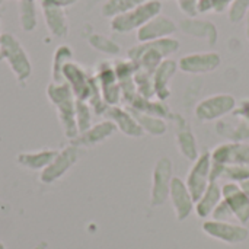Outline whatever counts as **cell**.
<instances>
[{"instance_id": "cell-9", "label": "cell", "mask_w": 249, "mask_h": 249, "mask_svg": "<svg viewBox=\"0 0 249 249\" xmlns=\"http://www.w3.org/2000/svg\"><path fill=\"white\" fill-rule=\"evenodd\" d=\"M222 197L231 207L235 220L241 225H247L249 222V197L241 185L236 182H226L222 187Z\"/></svg>"}, {"instance_id": "cell-1", "label": "cell", "mask_w": 249, "mask_h": 249, "mask_svg": "<svg viewBox=\"0 0 249 249\" xmlns=\"http://www.w3.org/2000/svg\"><path fill=\"white\" fill-rule=\"evenodd\" d=\"M179 41L172 36L150 42H140V45L130 48L128 60L134 61L140 70L153 74L165 58H169V55L179 50Z\"/></svg>"}, {"instance_id": "cell-25", "label": "cell", "mask_w": 249, "mask_h": 249, "mask_svg": "<svg viewBox=\"0 0 249 249\" xmlns=\"http://www.w3.org/2000/svg\"><path fill=\"white\" fill-rule=\"evenodd\" d=\"M197 1L198 0H178V6L188 18H197L198 16Z\"/></svg>"}, {"instance_id": "cell-24", "label": "cell", "mask_w": 249, "mask_h": 249, "mask_svg": "<svg viewBox=\"0 0 249 249\" xmlns=\"http://www.w3.org/2000/svg\"><path fill=\"white\" fill-rule=\"evenodd\" d=\"M90 42L95 45V48H98L104 53H108V54H118L120 53V47L105 36L96 35V36H93V39H90Z\"/></svg>"}, {"instance_id": "cell-10", "label": "cell", "mask_w": 249, "mask_h": 249, "mask_svg": "<svg viewBox=\"0 0 249 249\" xmlns=\"http://www.w3.org/2000/svg\"><path fill=\"white\" fill-rule=\"evenodd\" d=\"M177 31H178V25L175 23V20L160 13L153 19H150L147 23H144L137 31V39L140 42H150V41L172 36Z\"/></svg>"}, {"instance_id": "cell-3", "label": "cell", "mask_w": 249, "mask_h": 249, "mask_svg": "<svg viewBox=\"0 0 249 249\" xmlns=\"http://www.w3.org/2000/svg\"><path fill=\"white\" fill-rule=\"evenodd\" d=\"M235 96L229 93H217L201 99L194 109L196 117L203 123H210L216 120H222L225 115H229L236 108Z\"/></svg>"}, {"instance_id": "cell-7", "label": "cell", "mask_w": 249, "mask_h": 249, "mask_svg": "<svg viewBox=\"0 0 249 249\" xmlns=\"http://www.w3.org/2000/svg\"><path fill=\"white\" fill-rule=\"evenodd\" d=\"M222 57L216 51L193 53L179 58L178 69L188 74H204L214 71L220 67Z\"/></svg>"}, {"instance_id": "cell-26", "label": "cell", "mask_w": 249, "mask_h": 249, "mask_svg": "<svg viewBox=\"0 0 249 249\" xmlns=\"http://www.w3.org/2000/svg\"><path fill=\"white\" fill-rule=\"evenodd\" d=\"M236 117H241L242 120H245L249 124V98H245L239 102V105H236L235 111L232 112Z\"/></svg>"}, {"instance_id": "cell-14", "label": "cell", "mask_w": 249, "mask_h": 249, "mask_svg": "<svg viewBox=\"0 0 249 249\" xmlns=\"http://www.w3.org/2000/svg\"><path fill=\"white\" fill-rule=\"evenodd\" d=\"M216 131L219 136H222L223 139L229 140V142H245L249 140V124L242 120L241 117H236L232 114V118H222L219 120L217 125H216Z\"/></svg>"}, {"instance_id": "cell-23", "label": "cell", "mask_w": 249, "mask_h": 249, "mask_svg": "<svg viewBox=\"0 0 249 249\" xmlns=\"http://www.w3.org/2000/svg\"><path fill=\"white\" fill-rule=\"evenodd\" d=\"M212 220H219V222H232L235 220V216L231 210V207L228 206V203L222 198V201L217 204V207L214 209V212L212 213Z\"/></svg>"}, {"instance_id": "cell-17", "label": "cell", "mask_w": 249, "mask_h": 249, "mask_svg": "<svg viewBox=\"0 0 249 249\" xmlns=\"http://www.w3.org/2000/svg\"><path fill=\"white\" fill-rule=\"evenodd\" d=\"M133 114L137 123L140 124V127L143 128V131H147L152 136H163L168 131V125L163 118L155 117L146 112H140V111H134Z\"/></svg>"}, {"instance_id": "cell-20", "label": "cell", "mask_w": 249, "mask_h": 249, "mask_svg": "<svg viewBox=\"0 0 249 249\" xmlns=\"http://www.w3.org/2000/svg\"><path fill=\"white\" fill-rule=\"evenodd\" d=\"M220 165V163H219ZM220 178H226L231 182L241 184L249 179V165H222Z\"/></svg>"}, {"instance_id": "cell-13", "label": "cell", "mask_w": 249, "mask_h": 249, "mask_svg": "<svg viewBox=\"0 0 249 249\" xmlns=\"http://www.w3.org/2000/svg\"><path fill=\"white\" fill-rule=\"evenodd\" d=\"M178 70V61L172 58H165L159 67L153 73V89H155V98L158 101H165L169 98L171 90H169V82L175 76Z\"/></svg>"}, {"instance_id": "cell-21", "label": "cell", "mask_w": 249, "mask_h": 249, "mask_svg": "<svg viewBox=\"0 0 249 249\" xmlns=\"http://www.w3.org/2000/svg\"><path fill=\"white\" fill-rule=\"evenodd\" d=\"M233 0H198L197 1V10L200 13H209V12H216V13H223L226 12Z\"/></svg>"}, {"instance_id": "cell-4", "label": "cell", "mask_w": 249, "mask_h": 249, "mask_svg": "<svg viewBox=\"0 0 249 249\" xmlns=\"http://www.w3.org/2000/svg\"><path fill=\"white\" fill-rule=\"evenodd\" d=\"M172 160L168 156L158 159L153 174H152V190H150V204L152 207H160L169 200V188L174 179Z\"/></svg>"}, {"instance_id": "cell-2", "label": "cell", "mask_w": 249, "mask_h": 249, "mask_svg": "<svg viewBox=\"0 0 249 249\" xmlns=\"http://www.w3.org/2000/svg\"><path fill=\"white\" fill-rule=\"evenodd\" d=\"M160 12H162L160 0H147L139 4L137 7L131 9L130 12L112 18L111 26L115 32H121V34L139 31L150 19L160 15Z\"/></svg>"}, {"instance_id": "cell-8", "label": "cell", "mask_w": 249, "mask_h": 249, "mask_svg": "<svg viewBox=\"0 0 249 249\" xmlns=\"http://www.w3.org/2000/svg\"><path fill=\"white\" fill-rule=\"evenodd\" d=\"M169 201L174 207L175 212V217L178 222H184L187 220L191 213L194 212L196 207V201L185 184V181L174 177L172 182H171V188H169Z\"/></svg>"}, {"instance_id": "cell-28", "label": "cell", "mask_w": 249, "mask_h": 249, "mask_svg": "<svg viewBox=\"0 0 249 249\" xmlns=\"http://www.w3.org/2000/svg\"><path fill=\"white\" fill-rule=\"evenodd\" d=\"M245 19H247V38L249 39V10L248 13H247V16H245Z\"/></svg>"}, {"instance_id": "cell-27", "label": "cell", "mask_w": 249, "mask_h": 249, "mask_svg": "<svg viewBox=\"0 0 249 249\" xmlns=\"http://www.w3.org/2000/svg\"><path fill=\"white\" fill-rule=\"evenodd\" d=\"M239 185H241V188L244 190V193H245V194H247V196L249 197V179L248 181H244V182H241Z\"/></svg>"}, {"instance_id": "cell-11", "label": "cell", "mask_w": 249, "mask_h": 249, "mask_svg": "<svg viewBox=\"0 0 249 249\" xmlns=\"http://www.w3.org/2000/svg\"><path fill=\"white\" fill-rule=\"evenodd\" d=\"M212 160L220 165H249V143H223L212 152Z\"/></svg>"}, {"instance_id": "cell-6", "label": "cell", "mask_w": 249, "mask_h": 249, "mask_svg": "<svg viewBox=\"0 0 249 249\" xmlns=\"http://www.w3.org/2000/svg\"><path fill=\"white\" fill-rule=\"evenodd\" d=\"M210 172H212V152H204L194 160L185 179V184L194 201H197L204 194L206 188L212 182Z\"/></svg>"}, {"instance_id": "cell-16", "label": "cell", "mask_w": 249, "mask_h": 249, "mask_svg": "<svg viewBox=\"0 0 249 249\" xmlns=\"http://www.w3.org/2000/svg\"><path fill=\"white\" fill-rule=\"evenodd\" d=\"M177 147L179 150V153L187 158L188 160H196L200 155H198V146H197V140L196 136L193 134L191 130H188L187 123L178 127L177 131Z\"/></svg>"}, {"instance_id": "cell-19", "label": "cell", "mask_w": 249, "mask_h": 249, "mask_svg": "<svg viewBox=\"0 0 249 249\" xmlns=\"http://www.w3.org/2000/svg\"><path fill=\"white\" fill-rule=\"evenodd\" d=\"M144 1L147 0H108L102 7V13L108 18H115L130 12L131 9L137 7Z\"/></svg>"}, {"instance_id": "cell-12", "label": "cell", "mask_w": 249, "mask_h": 249, "mask_svg": "<svg viewBox=\"0 0 249 249\" xmlns=\"http://www.w3.org/2000/svg\"><path fill=\"white\" fill-rule=\"evenodd\" d=\"M178 29H181L184 34L204 39L209 45H214L219 39V31L217 26L206 19H198V18H185L179 22Z\"/></svg>"}, {"instance_id": "cell-22", "label": "cell", "mask_w": 249, "mask_h": 249, "mask_svg": "<svg viewBox=\"0 0 249 249\" xmlns=\"http://www.w3.org/2000/svg\"><path fill=\"white\" fill-rule=\"evenodd\" d=\"M249 10V0H233L228 9V18L232 23H239L245 19Z\"/></svg>"}, {"instance_id": "cell-15", "label": "cell", "mask_w": 249, "mask_h": 249, "mask_svg": "<svg viewBox=\"0 0 249 249\" xmlns=\"http://www.w3.org/2000/svg\"><path fill=\"white\" fill-rule=\"evenodd\" d=\"M222 198H223L222 187L216 181H212L206 188L204 194L196 201V207H194L196 214L200 219H209L214 212V209L217 207V204L222 201Z\"/></svg>"}, {"instance_id": "cell-5", "label": "cell", "mask_w": 249, "mask_h": 249, "mask_svg": "<svg viewBox=\"0 0 249 249\" xmlns=\"http://www.w3.org/2000/svg\"><path fill=\"white\" fill-rule=\"evenodd\" d=\"M203 232L207 236L229 245L244 244L249 238V229L245 225L232 223V222H219L212 219L203 223Z\"/></svg>"}, {"instance_id": "cell-18", "label": "cell", "mask_w": 249, "mask_h": 249, "mask_svg": "<svg viewBox=\"0 0 249 249\" xmlns=\"http://www.w3.org/2000/svg\"><path fill=\"white\" fill-rule=\"evenodd\" d=\"M114 114H115V121H117L120 130H123L127 136L142 137L144 134L143 128L140 127V124L131 114H128L125 111H120V109H115Z\"/></svg>"}]
</instances>
